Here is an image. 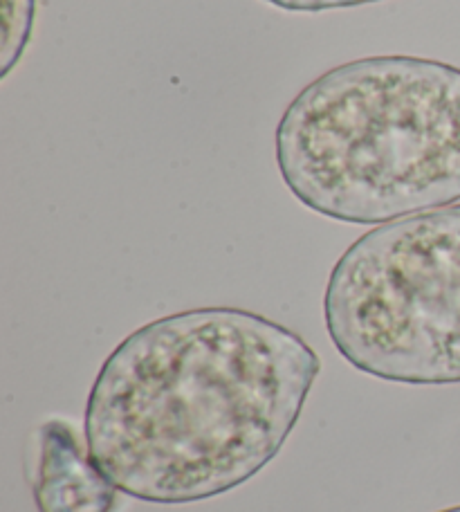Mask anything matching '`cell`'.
I'll return each instance as SVG.
<instances>
[{
  "instance_id": "1",
  "label": "cell",
  "mask_w": 460,
  "mask_h": 512,
  "mask_svg": "<svg viewBox=\"0 0 460 512\" xmlns=\"http://www.w3.org/2000/svg\"><path fill=\"white\" fill-rule=\"evenodd\" d=\"M319 371L303 337L250 310L155 319L101 364L88 456L119 492L149 504L225 495L283 450Z\"/></svg>"
},
{
  "instance_id": "2",
  "label": "cell",
  "mask_w": 460,
  "mask_h": 512,
  "mask_svg": "<svg viewBox=\"0 0 460 512\" xmlns=\"http://www.w3.org/2000/svg\"><path fill=\"white\" fill-rule=\"evenodd\" d=\"M292 196L315 214L380 225L460 200V68L368 57L324 72L274 135Z\"/></svg>"
},
{
  "instance_id": "3",
  "label": "cell",
  "mask_w": 460,
  "mask_h": 512,
  "mask_svg": "<svg viewBox=\"0 0 460 512\" xmlns=\"http://www.w3.org/2000/svg\"><path fill=\"white\" fill-rule=\"evenodd\" d=\"M324 319L339 355L366 376L460 384V205L360 236L330 272Z\"/></svg>"
},
{
  "instance_id": "4",
  "label": "cell",
  "mask_w": 460,
  "mask_h": 512,
  "mask_svg": "<svg viewBox=\"0 0 460 512\" xmlns=\"http://www.w3.org/2000/svg\"><path fill=\"white\" fill-rule=\"evenodd\" d=\"M41 454L36 468L34 501L39 512H113L117 488L110 483L66 420L41 427Z\"/></svg>"
},
{
  "instance_id": "5",
  "label": "cell",
  "mask_w": 460,
  "mask_h": 512,
  "mask_svg": "<svg viewBox=\"0 0 460 512\" xmlns=\"http://www.w3.org/2000/svg\"><path fill=\"white\" fill-rule=\"evenodd\" d=\"M34 12L36 0H3V77L23 57L32 34Z\"/></svg>"
},
{
  "instance_id": "6",
  "label": "cell",
  "mask_w": 460,
  "mask_h": 512,
  "mask_svg": "<svg viewBox=\"0 0 460 512\" xmlns=\"http://www.w3.org/2000/svg\"><path fill=\"white\" fill-rule=\"evenodd\" d=\"M274 7L283 9V12H330V9H348V7H360L371 3H382V0H265Z\"/></svg>"
},
{
  "instance_id": "7",
  "label": "cell",
  "mask_w": 460,
  "mask_h": 512,
  "mask_svg": "<svg viewBox=\"0 0 460 512\" xmlns=\"http://www.w3.org/2000/svg\"><path fill=\"white\" fill-rule=\"evenodd\" d=\"M440 512H460V506H454V508H447V510H440Z\"/></svg>"
}]
</instances>
